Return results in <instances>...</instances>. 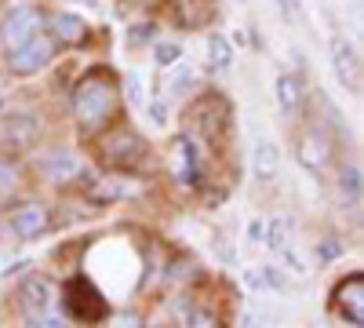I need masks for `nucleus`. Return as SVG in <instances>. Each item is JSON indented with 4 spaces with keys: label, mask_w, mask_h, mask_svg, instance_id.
<instances>
[{
    "label": "nucleus",
    "mask_w": 364,
    "mask_h": 328,
    "mask_svg": "<svg viewBox=\"0 0 364 328\" xmlns=\"http://www.w3.org/2000/svg\"><path fill=\"white\" fill-rule=\"evenodd\" d=\"M255 277H259L262 285H269L273 292H288V277H284V274H277L273 266H262V270H259Z\"/></svg>",
    "instance_id": "22"
},
{
    "label": "nucleus",
    "mask_w": 364,
    "mask_h": 328,
    "mask_svg": "<svg viewBox=\"0 0 364 328\" xmlns=\"http://www.w3.org/2000/svg\"><path fill=\"white\" fill-rule=\"evenodd\" d=\"M4 226H8L11 237H18V241H33V237H41L48 230V212L41 204H18L8 212Z\"/></svg>",
    "instance_id": "7"
},
{
    "label": "nucleus",
    "mask_w": 364,
    "mask_h": 328,
    "mask_svg": "<svg viewBox=\"0 0 364 328\" xmlns=\"http://www.w3.org/2000/svg\"><path fill=\"white\" fill-rule=\"evenodd\" d=\"M295 157H299V164L306 168V171H324L331 164V146H328V139L321 132H310V135L299 139Z\"/></svg>",
    "instance_id": "11"
},
{
    "label": "nucleus",
    "mask_w": 364,
    "mask_h": 328,
    "mask_svg": "<svg viewBox=\"0 0 364 328\" xmlns=\"http://www.w3.org/2000/svg\"><path fill=\"white\" fill-rule=\"evenodd\" d=\"M135 190L128 186V183H120V179H106V183H99L95 190H91V197H95L99 204L102 201H120V197H132Z\"/></svg>",
    "instance_id": "18"
},
{
    "label": "nucleus",
    "mask_w": 364,
    "mask_h": 328,
    "mask_svg": "<svg viewBox=\"0 0 364 328\" xmlns=\"http://www.w3.org/2000/svg\"><path fill=\"white\" fill-rule=\"evenodd\" d=\"M149 121H154L157 128L168 125V110H164V102H154V106H149Z\"/></svg>",
    "instance_id": "24"
},
{
    "label": "nucleus",
    "mask_w": 364,
    "mask_h": 328,
    "mask_svg": "<svg viewBox=\"0 0 364 328\" xmlns=\"http://www.w3.org/2000/svg\"><path fill=\"white\" fill-rule=\"evenodd\" d=\"M339 186H343V194H346V197H360V190H364V183H360V171H357V168H343V175H339Z\"/></svg>",
    "instance_id": "20"
},
{
    "label": "nucleus",
    "mask_w": 364,
    "mask_h": 328,
    "mask_svg": "<svg viewBox=\"0 0 364 328\" xmlns=\"http://www.w3.org/2000/svg\"><path fill=\"white\" fill-rule=\"evenodd\" d=\"M331 70H336V77L346 92H357V95L364 92V58L346 37L331 41Z\"/></svg>",
    "instance_id": "5"
},
{
    "label": "nucleus",
    "mask_w": 364,
    "mask_h": 328,
    "mask_svg": "<svg viewBox=\"0 0 364 328\" xmlns=\"http://www.w3.org/2000/svg\"><path fill=\"white\" fill-rule=\"evenodd\" d=\"M336 310L350 321V324H360L364 328V274H353L339 285L336 292Z\"/></svg>",
    "instance_id": "8"
},
{
    "label": "nucleus",
    "mask_w": 364,
    "mask_h": 328,
    "mask_svg": "<svg viewBox=\"0 0 364 328\" xmlns=\"http://www.w3.org/2000/svg\"><path fill=\"white\" fill-rule=\"evenodd\" d=\"M41 29H44V15L37 8H29V4L11 8L4 18H0V44L11 51V48H18L26 41H33Z\"/></svg>",
    "instance_id": "2"
},
{
    "label": "nucleus",
    "mask_w": 364,
    "mask_h": 328,
    "mask_svg": "<svg viewBox=\"0 0 364 328\" xmlns=\"http://www.w3.org/2000/svg\"><path fill=\"white\" fill-rule=\"evenodd\" d=\"M18 186V179H15V168L8 161H0V201H8Z\"/></svg>",
    "instance_id": "21"
},
{
    "label": "nucleus",
    "mask_w": 364,
    "mask_h": 328,
    "mask_svg": "<svg viewBox=\"0 0 364 328\" xmlns=\"http://www.w3.org/2000/svg\"><path fill=\"white\" fill-rule=\"evenodd\" d=\"M128 99H132L135 106H146V99H142V88H139V77H128Z\"/></svg>",
    "instance_id": "25"
},
{
    "label": "nucleus",
    "mask_w": 364,
    "mask_h": 328,
    "mask_svg": "<svg viewBox=\"0 0 364 328\" xmlns=\"http://www.w3.org/2000/svg\"><path fill=\"white\" fill-rule=\"evenodd\" d=\"M154 58H157V66H178V58H182V48L178 44H171V41H164V44H157L154 48Z\"/></svg>",
    "instance_id": "19"
},
{
    "label": "nucleus",
    "mask_w": 364,
    "mask_h": 328,
    "mask_svg": "<svg viewBox=\"0 0 364 328\" xmlns=\"http://www.w3.org/2000/svg\"><path fill=\"white\" fill-rule=\"evenodd\" d=\"M197 164H200V157H197V146H193L190 139H182V142L175 146V175L182 179V183H193Z\"/></svg>",
    "instance_id": "14"
},
{
    "label": "nucleus",
    "mask_w": 364,
    "mask_h": 328,
    "mask_svg": "<svg viewBox=\"0 0 364 328\" xmlns=\"http://www.w3.org/2000/svg\"><path fill=\"white\" fill-rule=\"evenodd\" d=\"M41 175L48 179V183H55V186H66V183H73V179L84 175V168H80V161H77L73 154L51 150V154L41 157Z\"/></svg>",
    "instance_id": "9"
},
{
    "label": "nucleus",
    "mask_w": 364,
    "mask_h": 328,
    "mask_svg": "<svg viewBox=\"0 0 364 328\" xmlns=\"http://www.w3.org/2000/svg\"><path fill=\"white\" fill-rule=\"evenodd\" d=\"M73 110H77V121L84 132L102 128L117 110V80L106 70H91L73 92Z\"/></svg>",
    "instance_id": "1"
},
{
    "label": "nucleus",
    "mask_w": 364,
    "mask_h": 328,
    "mask_svg": "<svg viewBox=\"0 0 364 328\" xmlns=\"http://www.w3.org/2000/svg\"><path fill=\"white\" fill-rule=\"evenodd\" d=\"M248 237H252V241H262V237H266V226H262L259 219H252V226H248Z\"/></svg>",
    "instance_id": "28"
},
{
    "label": "nucleus",
    "mask_w": 364,
    "mask_h": 328,
    "mask_svg": "<svg viewBox=\"0 0 364 328\" xmlns=\"http://www.w3.org/2000/svg\"><path fill=\"white\" fill-rule=\"evenodd\" d=\"M41 117L37 113H26V110H15L8 113L4 121H0V146H8V150H29V146H37L41 139Z\"/></svg>",
    "instance_id": "4"
},
{
    "label": "nucleus",
    "mask_w": 364,
    "mask_h": 328,
    "mask_svg": "<svg viewBox=\"0 0 364 328\" xmlns=\"http://www.w3.org/2000/svg\"><path fill=\"white\" fill-rule=\"evenodd\" d=\"M317 255H321V263H324V259H331V255H339V245H336V241H328L324 248H317Z\"/></svg>",
    "instance_id": "29"
},
{
    "label": "nucleus",
    "mask_w": 364,
    "mask_h": 328,
    "mask_svg": "<svg viewBox=\"0 0 364 328\" xmlns=\"http://www.w3.org/2000/svg\"><path fill=\"white\" fill-rule=\"evenodd\" d=\"M0 99H4V84H0Z\"/></svg>",
    "instance_id": "31"
},
{
    "label": "nucleus",
    "mask_w": 364,
    "mask_h": 328,
    "mask_svg": "<svg viewBox=\"0 0 364 328\" xmlns=\"http://www.w3.org/2000/svg\"><path fill=\"white\" fill-rule=\"evenodd\" d=\"M18 300H22L26 317H37V314H48V307H51V300H55V288H51L48 277H37V274H33V277L22 281Z\"/></svg>",
    "instance_id": "10"
},
{
    "label": "nucleus",
    "mask_w": 364,
    "mask_h": 328,
    "mask_svg": "<svg viewBox=\"0 0 364 328\" xmlns=\"http://www.w3.org/2000/svg\"><path fill=\"white\" fill-rule=\"evenodd\" d=\"M266 245H269L273 252L291 248V223H288V219H273V223H266Z\"/></svg>",
    "instance_id": "17"
},
{
    "label": "nucleus",
    "mask_w": 364,
    "mask_h": 328,
    "mask_svg": "<svg viewBox=\"0 0 364 328\" xmlns=\"http://www.w3.org/2000/svg\"><path fill=\"white\" fill-rule=\"evenodd\" d=\"M142 41H154V26H135L132 29V44H142Z\"/></svg>",
    "instance_id": "27"
},
{
    "label": "nucleus",
    "mask_w": 364,
    "mask_h": 328,
    "mask_svg": "<svg viewBox=\"0 0 364 328\" xmlns=\"http://www.w3.org/2000/svg\"><path fill=\"white\" fill-rule=\"evenodd\" d=\"M106 164L117 168V171H135L142 161H146V142L135 135V132H117L106 139V150H102Z\"/></svg>",
    "instance_id": "6"
},
{
    "label": "nucleus",
    "mask_w": 364,
    "mask_h": 328,
    "mask_svg": "<svg viewBox=\"0 0 364 328\" xmlns=\"http://www.w3.org/2000/svg\"><path fill=\"white\" fill-rule=\"evenodd\" d=\"M55 44H58V41L37 33L33 41H26V44L11 48V55H8V70H11L15 77H33V73H41V70L51 63Z\"/></svg>",
    "instance_id": "3"
},
{
    "label": "nucleus",
    "mask_w": 364,
    "mask_h": 328,
    "mask_svg": "<svg viewBox=\"0 0 364 328\" xmlns=\"http://www.w3.org/2000/svg\"><path fill=\"white\" fill-rule=\"evenodd\" d=\"M208 58H211V70H230L233 66V44L219 33L208 37Z\"/></svg>",
    "instance_id": "16"
},
{
    "label": "nucleus",
    "mask_w": 364,
    "mask_h": 328,
    "mask_svg": "<svg viewBox=\"0 0 364 328\" xmlns=\"http://www.w3.org/2000/svg\"><path fill=\"white\" fill-rule=\"evenodd\" d=\"M190 84H193V70H190V66H178V73L171 77V92H175V95H182Z\"/></svg>",
    "instance_id": "23"
},
{
    "label": "nucleus",
    "mask_w": 364,
    "mask_h": 328,
    "mask_svg": "<svg viewBox=\"0 0 364 328\" xmlns=\"http://www.w3.org/2000/svg\"><path fill=\"white\" fill-rule=\"evenodd\" d=\"M51 33H55L58 44L77 48V44L87 41V22H84L80 15H73V11H58V15L51 18Z\"/></svg>",
    "instance_id": "12"
},
{
    "label": "nucleus",
    "mask_w": 364,
    "mask_h": 328,
    "mask_svg": "<svg viewBox=\"0 0 364 328\" xmlns=\"http://www.w3.org/2000/svg\"><path fill=\"white\" fill-rule=\"evenodd\" d=\"M252 171L259 183H269V179H277L281 171V154H277V146H273L269 139L255 142V154H252Z\"/></svg>",
    "instance_id": "13"
},
{
    "label": "nucleus",
    "mask_w": 364,
    "mask_h": 328,
    "mask_svg": "<svg viewBox=\"0 0 364 328\" xmlns=\"http://www.w3.org/2000/svg\"><path fill=\"white\" fill-rule=\"evenodd\" d=\"M29 324H37V328H55V324H63V317H55V314H37V317H29Z\"/></svg>",
    "instance_id": "26"
},
{
    "label": "nucleus",
    "mask_w": 364,
    "mask_h": 328,
    "mask_svg": "<svg viewBox=\"0 0 364 328\" xmlns=\"http://www.w3.org/2000/svg\"><path fill=\"white\" fill-rule=\"evenodd\" d=\"M277 102H281L284 113H295L302 106V84H299V77H291V73L277 77Z\"/></svg>",
    "instance_id": "15"
},
{
    "label": "nucleus",
    "mask_w": 364,
    "mask_h": 328,
    "mask_svg": "<svg viewBox=\"0 0 364 328\" xmlns=\"http://www.w3.org/2000/svg\"><path fill=\"white\" fill-rule=\"evenodd\" d=\"M277 8H281L284 18H291V15H295V0H277Z\"/></svg>",
    "instance_id": "30"
}]
</instances>
